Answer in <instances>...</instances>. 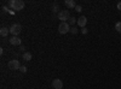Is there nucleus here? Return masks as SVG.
Segmentation results:
<instances>
[{
	"label": "nucleus",
	"instance_id": "20",
	"mask_svg": "<svg viewBox=\"0 0 121 89\" xmlns=\"http://www.w3.org/2000/svg\"><path fill=\"white\" fill-rule=\"evenodd\" d=\"M117 10H121V1L117 3Z\"/></svg>",
	"mask_w": 121,
	"mask_h": 89
},
{
	"label": "nucleus",
	"instance_id": "18",
	"mask_svg": "<svg viewBox=\"0 0 121 89\" xmlns=\"http://www.w3.org/2000/svg\"><path fill=\"white\" fill-rule=\"evenodd\" d=\"M81 33H82L84 35H86V34L88 33V30H87V29H86V28H82V29H81Z\"/></svg>",
	"mask_w": 121,
	"mask_h": 89
},
{
	"label": "nucleus",
	"instance_id": "7",
	"mask_svg": "<svg viewBox=\"0 0 121 89\" xmlns=\"http://www.w3.org/2000/svg\"><path fill=\"white\" fill-rule=\"evenodd\" d=\"M79 27L81 28H86V24H87V18L85 16H81L80 18H78V23H76Z\"/></svg>",
	"mask_w": 121,
	"mask_h": 89
},
{
	"label": "nucleus",
	"instance_id": "5",
	"mask_svg": "<svg viewBox=\"0 0 121 89\" xmlns=\"http://www.w3.org/2000/svg\"><path fill=\"white\" fill-rule=\"evenodd\" d=\"M57 18L59 19L60 22H67V21H69V18H70V13H69L68 10H63V11H60L58 13Z\"/></svg>",
	"mask_w": 121,
	"mask_h": 89
},
{
	"label": "nucleus",
	"instance_id": "8",
	"mask_svg": "<svg viewBox=\"0 0 121 89\" xmlns=\"http://www.w3.org/2000/svg\"><path fill=\"white\" fill-rule=\"evenodd\" d=\"M52 88H55V89H62L63 88V82L60 80H58V78H56V80L52 81Z\"/></svg>",
	"mask_w": 121,
	"mask_h": 89
},
{
	"label": "nucleus",
	"instance_id": "6",
	"mask_svg": "<svg viewBox=\"0 0 121 89\" xmlns=\"http://www.w3.org/2000/svg\"><path fill=\"white\" fill-rule=\"evenodd\" d=\"M9 42L11 43L12 46H21V45H22V41H21V39H19L18 36L10 37V39H9Z\"/></svg>",
	"mask_w": 121,
	"mask_h": 89
},
{
	"label": "nucleus",
	"instance_id": "19",
	"mask_svg": "<svg viewBox=\"0 0 121 89\" xmlns=\"http://www.w3.org/2000/svg\"><path fill=\"white\" fill-rule=\"evenodd\" d=\"M19 49H21V51H22L23 53L26 52V47H24V46H22V45H21V46H19Z\"/></svg>",
	"mask_w": 121,
	"mask_h": 89
},
{
	"label": "nucleus",
	"instance_id": "16",
	"mask_svg": "<svg viewBox=\"0 0 121 89\" xmlns=\"http://www.w3.org/2000/svg\"><path fill=\"white\" fill-rule=\"evenodd\" d=\"M75 11H76V12H81V11H82V7L80 6V5H76V7H75Z\"/></svg>",
	"mask_w": 121,
	"mask_h": 89
},
{
	"label": "nucleus",
	"instance_id": "3",
	"mask_svg": "<svg viewBox=\"0 0 121 89\" xmlns=\"http://www.w3.org/2000/svg\"><path fill=\"white\" fill-rule=\"evenodd\" d=\"M58 31L59 34H67L70 33V25L68 24V22H60V24L58 25Z\"/></svg>",
	"mask_w": 121,
	"mask_h": 89
},
{
	"label": "nucleus",
	"instance_id": "10",
	"mask_svg": "<svg viewBox=\"0 0 121 89\" xmlns=\"http://www.w3.org/2000/svg\"><path fill=\"white\" fill-rule=\"evenodd\" d=\"M9 34H10V29H7L6 27H3L1 29H0V35H1L3 37L9 36Z\"/></svg>",
	"mask_w": 121,
	"mask_h": 89
},
{
	"label": "nucleus",
	"instance_id": "1",
	"mask_svg": "<svg viewBox=\"0 0 121 89\" xmlns=\"http://www.w3.org/2000/svg\"><path fill=\"white\" fill-rule=\"evenodd\" d=\"M7 7L15 10V11H21L24 8V1H22V0H10L7 3Z\"/></svg>",
	"mask_w": 121,
	"mask_h": 89
},
{
	"label": "nucleus",
	"instance_id": "2",
	"mask_svg": "<svg viewBox=\"0 0 121 89\" xmlns=\"http://www.w3.org/2000/svg\"><path fill=\"white\" fill-rule=\"evenodd\" d=\"M9 29H10V34H11L12 36H18L19 33L22 31V25L18 24V23H15V24H12L11 27H10Z\"/></svg>",
	"mask_w": 121,
	"mask_h": 89
},
{
	"label": "nucleus",
	"instance_id": "15",
	"mask_svg": "<svg viewBox=\"0 0 121 89\" xmlns=\"http://www.w3.org/2000/svg\"><path fill=\"white\" fill-rule=\"evenodd\" d=\"M19 71H21L22 74H26V72H27V66H24V65H22L21 67H19Z\"/></svg>",
	"mask_w": 121,
	"mask_h": 89
},
{
	"label": "nucleus",
	"instance_id": "13",
	"mask_svg": "<svg viewBox=\"0 0 121 89\" xmlns=\"http://www.w3.org/2000/svg\"><path fill=\"white\" fill-rule=\"evenodd\" d=\"M115 29H116V31H117V33L121 34V22H117V23L115 24Z\"/></svg>",
	"mask_w": 121,
	"mask_h": 89
},
{
	"label": "nucleus",
	"instance_id": "14",
	"mask_svg": "<svg viewBox=\"0 0 121 89\" xmlns=\"http://www.w3.org/2000/svg\"><path fill=\"white\" fill-rule=\"evenodd\" d=\"M78 31H79V30H78V28H76V27H72V28H70V33H72L73 35H76Z\"/></svg>",
	"mask_w": 121,
	"mask_h": 89
},
{
	"label": "nucleus",
	"instance_id": "12",
	"mask_svg": "<svg viewBox=\"0 0 121 89\" xmlns=\"http://www.w3.org/2000/svg\"><path fill=\"white\" fill-rule=\"evenodd\" d=\"M75 23H78V19H76L75 17H70V18H69V21H68V24L75 27Z\"/></svg>",
	"mask_w": 121,
	"mask_h": 89
},
{
	"label": "nucleus",
	"instance_id": "4",
	"mask_svg": "<svg viewBox=\"0 0 121 89\" xmlns=\"http://www.w3.org/2000/svg\"><path fill=\"white\" fill-rule=\"evenodd\" d=\"M21 63H19L18 59H12V60H10L7 63V67L10 70H19V67H21Z\"/></svg>",
	"mask_w": 121,
	"mask_h": 89
},
{
	"label": "nucleus",
	"instance_id": "11",
	"mask_svg": "<svg viewBox=\"0 0 121 89\" xmlns=\"http://www.w3.org/2000/svg\"><path fill=\"white\" fill-rule=\"evenodd\" d=\"M22 57H23V60H26V62L32 60V58H33V55H32V53H30V52H24Z\"/></svg>",
	"mask_w": 121,
	"mask_h": 89
},
{
	"label": "nucleus",
	"instance_id": "9",
	"mask_svg": "<svg viewBox=\"0 0 121 89\" xmlns=\"http://www.w3.org/2000/svg\"><path fill=\"white\" fill-rule=\"evenodd\" d=\"M64 4H65V6H67L68 8H75V7H76V4H75L74 0H65Z\"/></svg>",
	"mask_w": 121,
	"mask_h": 89
},
{
	"label": "nucleus",
	"instance_id": "17",
	"mask_svg": "<svg viewBox=\"0 0 121 89\" xmlns=\"http://www.w3.org/2000/svg\"><path fill=\"white\" fill-rule=\"evenodd\" d=\"M58 8H59L58 4H55V5H53V7H52V11H53V12H56V11H58Z\"/></svg>",
	"mask_w": 121,
	"mask_h": 89
}]
</instances>
